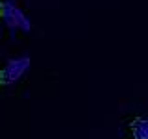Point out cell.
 Wrapping results in <instances>:
<instances>
[{"mask_svg": "<svg viewBox=\"0 0 148 139\" xmlns=\"http://www.w3.org/2000/svg\"><path fill=\"white\" fill-rule=\"evenodd\" d=\"M133 139H148V119H135L132 124Z\"/></svg>", "mask_w": 148, "mask_h": 139, "instance_id": "obj_1", "label": "cell"}]
</instances>
